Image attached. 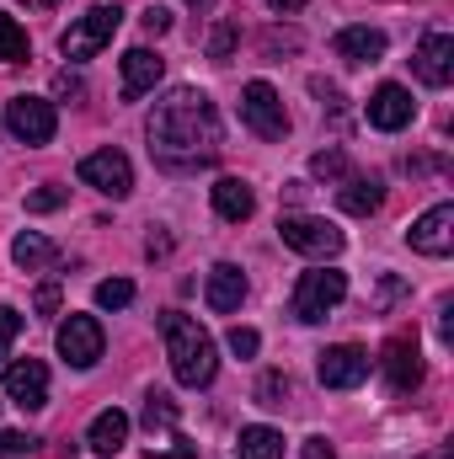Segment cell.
I'll return each instance as SVG.
<instances>
[{
    "label": "cell",
    "mask_w": 454,
    "mask_h": 459,
    "mask_svg": "<svg viewBox=\"0 0 454 459\" xmlns=\"http://www.w3.org/2000/svg\"><path fill=\"white\" fill-rule=\"evenodd\" d=\"M300 459H337V449H332L327 438H305V449H300Z\"/></svg>",
    "instance_id": "obj_39"
},
{
    "label": "cell",
    "mask_w": 454,
    "mask_h": 459,
    "mask_svg": "<svg viewBox=\"0 0 454 459\" xmlns=\"http://www.w3.org/2000/svg\"><path fill=\"white\" fill-rule=\"evenodd\" d=\"M150 155L161 171H198L220 155V113L198 86H177L150 113Z\"/></svg>",
    "instance_id": "obj_1"
},
{
    "label": "cell",
    "mask_w": 454,
    "mask_h": 459,
    "mask_svg": "<svg viewBox=\"0 0 454 459\" xmlns=\"http://www.w3.org/2000/svg\"><path fill=\"white\" fill-rule=\"evenodd\" d=\"M342 299H347V273H337V267H310V273H300L289 310H294L305 326H316V321H327V316L337 310Z\"/></svg>",
    "instance_id": "obj_3"
},
{
    "label": "cell",
    "mask_w": 454,
    "mask_h": 459,
    "mask_svg": "<svg viewBox=\"0 0 454 459\" xmlns=\"http://www.w3.org/2000/svg\"><path fill=\"white\" fill-rule=\"evenodd\" d=\"M230 352H235V358H251V352H257V347H262V337H257V332H251V326H230Z\"/></svg>",
    "instance_id": "obj_32"
},
{
    "label": "cell",
    "mask_w": 454,
    "mask_h": 459,
    "mask_svg": "<svg viewBox=\"0 0 454 459\" xmlns=\"http://www.w3.org/2000/svg\"><path fill=\"white\" fill-rule=\"evenodd\" d=\"M209 193H214V214L230 220V225H240V220H251V214H257V193H251L240 177H220Z\"/></svg>",
    "instance_id": "obj_19"
},
{
    "label": "cell",
    "mask_w": 454,
    "mask_h": 459,
    "mask_svg": "<svg viewBox=\"0 0 454 459\" xmlns=\"http://www.w3.org/2000/svg\"><path fill=\"white\" fill-rule=\"evenodd\" d=\"M278 235H284L289 251H300L310 262H332L342 251V230L332 220H316V214H284L278 220Z\"/></svg>",
    "instance_id": "obj_4"
},
{
    "label": "cell",
    "mask_w": 454,
    "mask_h": 459,
    "mask_svg": "<svg viewBox=\"0 0 454 459\" xmlns=\"http://www.w3.org/2000/svg\"><path fill=\"white\" fill-rule=\"evenodd\" d=\"M27 5H38V11H54V5H59V0H27Z\"/></svg>",
    "instance_id": "obj_43"
},
{
    "label": "cell",
    "mask_w": 454,
    "mask_h": 459,
    "mask_svg": "<svg viewBox=\"0 0 454 459\" xmlns=\"http://www.w3.org/2000/svg\"><path fill=\"white\" fill-rule=\"evenodd\" d=\"M32 305H38V316H59V283H43Z\"/></svg>",
    "instance_id": "obj_36"
},
{
    "label": "cell",
    "mask_w": 454,
    "mask_h": 459,
    "mask_svg": "<svg viewBox=\"0 0 454 459\" xmlns=\"http://www.w3.org/2000/svg\"><path fill=\"white\" fill-rule=\"evenodd\" d=\"M54 91H59V97H86L81 75H70V70H59V75H54Z\"/></svg>",
    "instance_id": "obj_37"
},
{
    "label": "cell",
    "mask_w": 454,
    "mask_h": 459,
    "mask_svg": "<svg viewBox=\"0 0 454 459\" xmlns=\"http://www.w3.org/2000/svg\"><path fill=\"white\" fill-rule=\"evenodd\" d=\"M161 337H166V358H171L177 385L204 390V385L214 379V368H220V358H214V337H209L193 316L166 310V316H161Z\"/></svg>",
    "instance_id": "obj_2"
},
{
    "label": "cell",
    "mask_w": 454,
    "mask_h": 459,
    "mask_svg": "<svg viewBox=\"0 0 454 459\" xmlns=\"http://www.w3.org/2000/svg\"><path fill=\"white\" fill-rule=\"evenodd\" d=\"M337 204L347 209V214H358V220H369L380 204H385V182L380 177H342L337 187Z\"/></svg>",
    "instance_id": "obj_21"
},
{
    "label": "cell",
    "mask_w": 454,
    "mask_h": 459,
    "mask_svg": "<svg viewBox=\"0 0 454 459\" xmlns=\"http://www.w3.org/2000/svg\"><path fill=\"white\" fill-rule=\"evenodd\" d=\"M262 48H267V54H284V48L294 54V48H300V32H278V27H273V32L262 38Z\"/></svg>",
    "instance_id": "obj_34"
},
{
    "label": "cell",
    "mask_w": 454,
    "mask_h": 459,
    "mask_svg": "<svg viewBox=\"0 0 454 459\" xmlns=\"http://www.w3.org/2000/svg\"><path fill=\"white\" fill-rule=\"evenodd\" d=\"M86 444H92V455L113 459L123 444H128V417L118 411V406H108V411H97L92 417V428H86Z\"/></svg>",
    "instance_id": "obj_20"
},
{
    "label": "cell",
    "mask_w": 454,
    "mask_h": 459,
    "mask_svg": "<svg viewBox=\"0 0 454 459\" xmlns=\"http://www.w3.org/2000/svg\"><path fill=\"white\" fill-rule=\"evenodd\" d=\"M204 299H209V310H214V316L240 310V299H246V273H240L235 262H220V267L209 273V289H204Z\"/></svg>",
    "instance_id": "obj_18"
},
{
    "label": "cell",
    "mask_w": 454,
    "mask_h": 459,
    "mask_svg": "<svg viewBox=\"0 0 454 459\" xmlns=\"http://www.w3.org/2000/svg\"><path fill=\"white\" fill-rule=\"evenodd\" d=\"M316 374H321V385L327 390H353V385H363L369 379V352L353 342L342 347H327L321 352V363H316Z\"/></svg>",
    "instance_id": "obj_11"
},
{
    "label": "cell",
    "mask_w": 454,
    "mask_h": 459,
    "mask_svg": "<svg viewBox=\"0 0 454 459\" xmlns=\"http://www.w3.org/2000/svg\"><path fill=\"white\" fill-rule=\"evenodd\" d=\"M412 117H417V102H412V91L396 86V81H385V86L369 97V123H374L380 134H396V128H406Z\"/></svg>",
    "instance_id": "obj_15"
},
{
    "label": "cell",
    "mask_w": 454,
    "mask_h": 459,
    "mask_svg": "<svg viewBox=\"0 0 454 459\" xmlns=\"http://www.w3.org/2000/svg\"><path fill=\"white\" fill-rule=\"evenodd\" d=\"M166 75V59L150 48H128L123 54V102H139L144 91H155V81Z\"/></svg>",
    "instance_id": "obj_16"
},
{
    "label": "cell",
    "mask_w": 454,
    "mask_h": 459,
    "mask_svg": "<svg viewBox=\"0 0 454 459\" xmlns=\"http://www.w3.org/2000/svg\"><path fill=\"white\" fill-rule=\"evenodd\" d=\"M102 347H108V337H102V321L97 316H70L59 326V358L70 368H92L102 358Z\"/></svg>",
    "instance_id": "obj_9"
},
{
    "label": "cell",
    "mask_w": 454,
    "mask_h": 459,
    "mask_svg": "<svg viewBox=\"0 0 454 459\" xmlns=\"http://www.w3.org/2000/svg\"><path fill=\"white\" fill-rule=\"evenodd\" d=\"M230 48H235V27H214V38H209V54H214V59H230Z\"/></svg>",
    "instance_id": "obj_35"
},
{
    "label": "cell",
    "mask_w": 454,
    "mask_h": 459,
    "mask_svg": "<svg viewBox=\"0 0 454 459\" xmlns=\"http://www.w3.org/2000/svg\"><path fill=\"white\" fill-rule=\"evenodd\" d=\"M235 455L240 459H284V433H273V428H240Z\"/></svg>",
    "instance_id": "obj_23"
},
{
    "label": "cell",
    "mask_w": 454,
    "mask_h": 459,
    "mask_svg": "<svg viewBox=\"0 0 454 459\" xmlns=\"http://www.w3.org/2000/svg\"><path fill=\"white\" fill-rule=\"evenodd\" d=\"M380 368H385V379H390L396 395H412V390L423 385V352H417V337H390Z\"/></svg>",
    "instance_id": "obj_12"
},
{
    "label": "cell",
    "mask_w": 454,
    "mask_h": 459,
    "mask_svg": "<svg viewBox=\"0 0 454 459\" xmlns=\"http://www.w3.org/2000/svg\"><path fill=\"white\" fill-rule=\"evenodd\" d=\"M188 5H209V0H188Z\"/></svg>",
    "instance_id": "obj_44"
},
{
    "label": "cell",
    "mask_w": 454,
    "mask_h": 459,
    "mask_svg": "<svg viewBox=\"0 0 454 459\" xmlns=\"http://www.w3.org/2000/svg\"><path fill=\"white\" fill-rule=\"evenodd\" d=\"M11 455H38V438H32V433H5V428H0V459H11Z\"/></svg>",
    "instance_id": "obj_31"
},
{
    "label": "cell",
    "mask_w": 454,
    "mask_h": 459,
    "mask_svg": "<svg viewBox=\"0 0 454 459\" xmlns=\"http://www.w3.org/2000/svg\"><path fill=\"white\" fill-rule=\"evenodd\" d=\"M267 5H273V11H284V16H289V11H305V5H310V0H267Z\"/></svg>",
    "instance_id": "obj_41"
},
{
    "label": "cell",
    "mask_w": 454,
    "mask_h": 459,
    "mask_svg": "<svg viewBox=\"0 0 454 459\" xmlns=\"http://www.w3.org/2000/svg\"><path fill=\"white\" fill-rule=\"evenodd\" d=\"M284 401H289V374H284V368H267V374L257 379V406L278 411Z\"/></svg>",
    "instance_id": "obj_25"
},
{
    "label": "cell",
    "mask_w": 454,
    "mask_h": 459,
    "mask_svg": "<svg viewBox=\"0 0 454 459\" xmlns=\"http://www.w3.org/2000/svg\"><path fill=\"white\" fill-rule=\"evenodd\" d=\"M11 262H16L22 273H38V267H54V262H59V246H54L48 235H38V230H22V235L11 240Z\"/></svg>",
    "instance_id": "obj_22"
},
{
    "label": "cell",
    "mask_w": 454,
    "mask_h": 459,
    "mask_svg": "<svg viewBox=\"0 0 454 459\" xmlns=\"http://www.w3.org/2000/svg\"><path fill=\"white\" fill-rule=\"evenodd\" d=\"M396 294H401V283H396V278H385V283H380V310H385V305H390Z\"/></svg>",
    "instance_id": "obj_40"
},
{
    "label": "cell",
    "mask_w": 454,
    "mask_h": 459,
    "mask_svg": "<svg viewBox=\"0 0 454 459\" xmlns=\"http://www.w3.org/2000/svg\"><path fill=\"white\" fill-rule=\"evenodd\" d=\"M81 182L97 187L102 198H128V193H134V166H128L123 150H92V155L81 160Z\"/></svg>",
    "instance_id": "obj_7"
},
{
    "label": "cell",
    "mask_w": 454,
    "mask_h": 459,
    "mask_svg": "<svg viewBox=\"0 0 454 459\" xmlns=\"http://www.w3.org/2000/svg\"><path fill=\"white\" fill-rule=\"evenodd\" d=\"M65 187H38V193H27V214H54V209H65Z\"/></svg>",
    "instance_id": "obj_29"
},
{
    "label": "cell",
    "mask_w": 454,
    "mask_h": 459,
    "mask_svg": "<svg viewBox=\"0 0 454 459\" xmlns=\"http://www.w3.org/2000/svg\"><path fill=\"white\" fill-rule=\"evenodd\" d=\"M412 70L423 86H450L454 81V38L450 32H428L412 54Z\"/></svg>",
    "instance_id": "obj_14"
},
{
    "label": "cell",
    "mask_w": 454,
    "mask_h": 459,
    "mask_svg": "<svg viewBox=\"0 0 454 459\" xmlns=\"http://www.w3.org/2000/svg\"><path fill=\"white\" fill-rule=\"evenodd\" d=\"M150 459H198V449L182 444V438H171V449H150Z\"/></svg>",
    "instance_id": "obj_38"
},
{
    "label": "cell",
    "mask_w": 454,
    "mask_h": 459,
    "mask_svg": "<svg viewBox=\"0 0 454 459\" xmlns=\"http://www.w3.org/2000/svg\"><path fill=\"white\" fill-rule=\"evenodd\" d=\"M5 128H11L22 144H48L54 128H59L54 102H43V97H11V102H5Z\"/></svg>",
    "instance_id": "obj_8"
},
{
    "label": "cell",
    "mask_w": 454,
    "mask_h": 459,
    "mask_svg": "<svg viewBox=\"0 0 454 459\" xmlns=\"http://www.w3.org/2000/svg\"><path fill=\"white\" fill-rule=\"evenodd\" d=\"M240 123L257 134V139H284L289 134V113H284V97L267 86V81H251L240 91Z\"/></svg>",
    "instance_id": "obj_6"
},
{
    "label": "cell",
    "mask_w": 454,
    "mask_h": 459,
    "mask_svg": "<svg viewBox=\"0 0 454 459\" xmlns=\"http://www.w3.org/2000/svg\"><path fill=\"white\" fill-rule=\"evenodd\" d=\"M310 177H316V182H342V177H347V155H342V150L310 155Z\"/></svg>",
    "instance_id": "obj_27"
},
{
    "label": "cell",
    "mask_w": 454,
    "mask_h": 459,
    "mask_svg": "<svg viewBox=\"0 0 454 459\" xmlns=\"http://www.w3.org/2000/svg\"><path fill=\"white\" fill-rule=\"evenodd\" d=\"M5 395H11L22 411H43V406H48V368H43L38 358L5 363Z\"/></svg>",
    "instance_id": "obj_10"
},
{
    "label": "cell",
    "mask_w": 454,
    "mask_h": 459,
    "mask_svg": "<svg viewBox=\"0 0 454 459\" xmlns=\"http://www.w3.org/2000/svg\"><path fill=\"white\" fill-rule=\"evenodd\" d=\"M144 428L155 433V428H177V401L166 395V390H150L144 395Z\"/></svg>",
    "instance_id": "obj_26"
},
{
    "label": "cell",
    "mask_w": 454,
    "mask_h": 459,
    "mask_svg": "<svg viewBox=\"0 0 454 459\" xmlns=\"http://www.w3.org/2000/svg\"><path fill=\"white\" fill-rule=\"evenodd\" d=\"M417 459H454V449L450 444H439V449H428V455H417Z\"/></svg>",
    "instance_id": "obj_42"
},
{
    "label": "cell",
    "mask_w": 454,
    "mask_h": 459,
    "mask_svg": "<svg viewBox=\"0 0 454 459\" xmlns=\"http://www.w3.org/2000/svg\"><path fill=\"white\" fill-rule=\"evenodd\" d=\"M406 240H412V251H423V256H450L454 251V204H433L417 225L406 230Z\"/></svg>",
    "instance_id": "obj_13"
},
{
    "label": "cell",
    "mask_w": 454,
    "mask_h": 459,
    "mask_svg": "<svg viewBox=\"0 0 454 459\" xmlns=\"http://www.w3.org/2000/svg\"><path fill=\"white\" fill-rule=\"evenodd\" d=\"M97 305H102V310H123V305H134V283H128V278H108V283H97Z\"/></svg>",
    "instance_id": "obj_28"
},
{
    "label": "cell",
    "mask_w": 454,
    "mask_h": 459,
    "mask_svg": "<svg viewBox=\"0 0 454 459\" xmlns=\"http://www.w3.org/2000/svg\"><path fill=\"white\" fill-rule=\"evenodd\" d=\"M27 48H32V43H27V27H22L16 16L0 11V65H22Z\"/></svg>",
    "instance_id": "obj_24"
},
{
    "label": "cell",
    "mask_w": 454,
    "mask_h": 459,
    "mask_svg": "<svg viewBox=\"0 0 454 459\" xmlns=\"http://www.w3.org/2000/svg\"><path fill=\"white\" fill-rule=\"evenodd\" d=\"M22 337V316L11 310V305H0V363L11 358V342Z\"/></svg>",
    "instance_id": "obj_30"
},
{
    "label": "cell",
    "mask_w": 454,
    "mask_h": 459,
    "mask_svg": "<svg viewBox=\"0 0 454 459\" xmlns=\"http://www.w3.org/2000/svg\"><path fill=\"white\" fill-rule=\"evenodd\" d=\"M118 27H123V5H92L81 22H70L59 48H65V59H92V54H102L113 43Z\"/></svg>",
    "instance_id": "obj_5"
},
{
    "label": "cell",
    "mask_w": 454,
    "mask_h": 459,
    "mask_svg": "<svg viewBox=\"0 0 454 459\" xmlns=\"http://www.w3.org/2000/svg\"><path fill=\"white\" fill-rule=\"evenodd\" d=\"M332 54L347 65H380L385 59V32L380 27H342L332 38Z\"/></svg>",
    "instance_id": "obj_17"
},
{
    "label": "cell",
    "mask_w": 454,
    "mask_h": 459,
    "mask_svg": "<svg viewBox=\"0 0 454 459\" xmlns=\"http://www.w3.org/2000/svg\"><path fill=\"white\" fill-rule=\"evenodd\" d=\"M139 22H144V32H150V38H161V32L171 27V11H166V5H150V11H144Z\"/></svg>",
    "instance_id": "obj_33"
}]
</instances>
